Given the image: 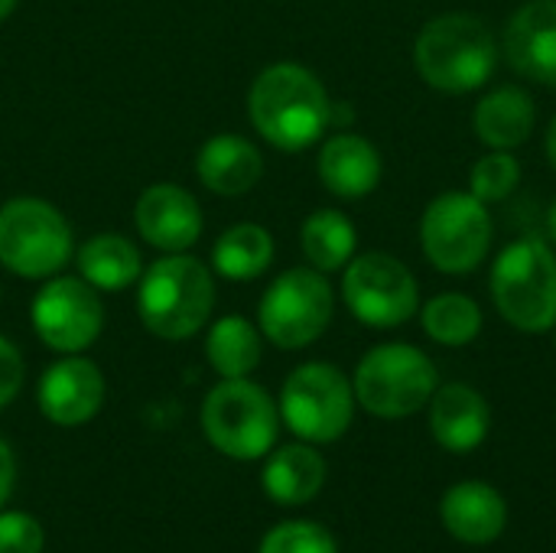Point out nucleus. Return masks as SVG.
<instances>
[{
    "label": "nucleus",
    "mask_w": 556,
    "mask_h": 553,
    "mask_svg": "<svg viewBox=\"0 0 556 553\" xmlns=\"http://www.w3.org/2000/svg\"><path fill=\"white\" fill-rule=\"evenodd\" d=\"M326 482V463L313 447L293 443L277 450L264 466V492L280 505H303L319 495Z\"/></svg>",
    "instance_id": "4be33fe9"
},
{
    "label": "nucleus",
    "mask_w": 556,
    "mask_h": 553,
    "mask_svg": "<svg viewBox=\"0 0 556 553\" xmlns=\"http://www.w3.org/2000/svg\"><path fill=\"white\" fill-rule=\"evenodd\" d=\"M440 378L437 365L414 345L404 342H388L371 349L355 372V398L358 404L384 420L410 417L420 407L430 404L437 394Z\"/></svg>",
    "instance_id": "423d86ee"
},
{
    "label": "nucleus",
    "mask_w": 556,
    "mask_h": 553,
    "mask_svg": "<svg viewBox=\"0 0 556 553\" xmlns=\"http://www.w3.org/2000/svg\"><path fill=\"white\" fill-rule=\"evenodd\" d=\"M414 62L430 88L466 95L492 78L498 65V46L485 20L472 13H443L420 29Z\"/></svg>",
    "instance_id": "f03ea898"
},
{
    "label": "nucleus",
    "mask_w": 556,
    "mask_h": 553,
    "mask_svg": "<svg viewBox=\"0 0 556 553\" xmlns=\"http://www.w3.org/2000/svg\"><path fill=\"white\" fill-rule=\"evenodd\" d=\"M0 300H3V287H0Z\"/></svg>",
    "instance_id": "f704fd0d"
},
{
    "label": "nucleus",
    "mask_w": 556,
    "mask_h": 553,
    "mask_svg": "<svg viewBox=\"0 0 556 553\" xmlns=\"http://www.w3.org/2000/svg\"><path fill=\"white\" fill-rule=\"evenodd\" d=\"M13 479H16V463H13L10 447L0 440V505L10 499V492H13Z\"/></svg>",
    "instance_id": "7c9ffc66"
},
{
    "label": "nucleus",
    "mask_w": 556,
    "mask_h": 553,
    "mask_svg": "<svg viewBox=\"0 0 556 553\" xmlns=\"http://www.w3.org/2000/svg\"><path fill=\"white\" fill-rule=\"evenodd\" d=\"M78 274L98 293H121L140 277V251L117 231L91 235L78 248Z\"/></svg>",
    "instance_id": "412c9836"
},
{
    "label": "nucleus",
    "mask_w": 556,
    "mask_h": 553,
    "mask_svg": "<svg viewBox=\"0 0 556 553\" xmlns=\"http://www.w3.org/2000/svg\"><path fill=\"white\" fill-rule=\"evenodd\" d=\"M274 261V238L267 228L241 222L228 228L212 248V267L225 280H254Z\"/></svg>",
    "instance_id": "5701e85b"
},
{
    "label": "nucleus",
    "mask_w": 556,
    "mask_h": 553,
    "mask_svg": "<svg viewBox=\"0 0 556 553\" xmlns=\"http://www.w3.org/2000/svg\"><path fill=\"white\" fill-rule=\"evenodd\" d=\"M33 329L52 352H85L104 329V306L98 290L81 277H49L33 300Z\"/></svg>",
    "instance_id": "f8f14e48"
},
{
    "label": "nucleus",
    "mask_w": 556,
    "mask_h": 553,
    "mask_svg": "<svg viewBox=\"0 0 556 553\" xmlns=\"http://www.w3.org/2000/svg\"><path fill=\"white\" fill-rule=\"evenodd\" d=\"M215 306V280L199 257L166 254L140 277L137 313L143 326L166 342L195 336Z\"/></svg>",
    "instance_id": "7ed1b4c3"
},
{
    "label": "nucleus",
    "mask_w": 556,
    "mask_h": 553,
    "mask_svg": "<svg viewBox=\"0 0 556 553\" xmlns=\"http://www.w3.org/2000/svg\"><path fill=\"white\" fill-rule=\"evenodd\" d=\"M300 241H303V254L306 261L329 274V271H339L352 261L355 254V225L336 212V209H319L313 212L306 222H303V231H300Z\"/></svg>",
    "instance_id": "b1692460"
},
{
    "label": "nucleus",
    "mask_w": 556,
    "mask_h": 553,
    "mask_svg": "<svg viewBox=\"0 0 556 553\" xmlns=\"http://www.w3.org/2000/svg\"><path fill=\"white\" fill-rule=\"evenodd\" d=\"M508 65L538 85L556 88V0H528L505 29Z\"/></svg>",
    "instance_id": "2eb2a0df"
},
{
    "label": "nucleus",
    "mask_w": 556,
    "mask_h": 553,
    "mask_svg": "<svg viewBox=\"0 0 556 553\" xmlns=\"http://www.w3.org/2000/svg\"><path fill=\"white\" fill-rule=\"evenodd\" d=\"M424 332L440 345H469L482 332V310L466 293H440L424 306Z\"/></svg>",
    "instance_id": "a878e982"
},
{
    "label": "nucleus",
    "mask_w": 556,
    "mask_h": 553,
    "mask_svg": "<svg viewBox=\"0 0 556 553\" xmlns=\"http://www.w3.org/2000/svg\"><path fill=\"white\" fill-rule=\"evenodd\" d=\"M195 173L202 186L212 189L215 196H244L261 183L264 156L251 140L238 134H218L208 143H202Z\"/></svg>",
    "instance_id": "a211bd4d"
},
{
    "label": "nucleus",
    "mask_w": 556,
    "mask_h": 553,
    "mask_svg": "<svg viewBox=\"0 0 556 553\" xmlns=\"http://www.w3.org/2000/svg\"><path fill=\"white\" fill-rule=\"evenodd\" d=\"M443 525L463 544H492L508 525L505 499L485 482H463L443 495Z\"/></svg>",
    "instance_id": "6ab92c4d"
},
{
    "label": "nucleus",
    "mask_w": 556,
    "mask_h": 553,
    "mask_svg": "<svg viewBox=\"0 0 556 553\" xmlns=\"http://www.w3.org/2000/svg\"><path fill=\"white\" fill-rule=\"evenodd\" d=\"M202 430L218 453L231 460H261L277 440L280 414L261 385L225 378L202 404Z\"/></svg>",
    "instance_id": "0eeeda50"
},
{
    "label": "nucleus",
    "mask_w": 556,
    "mask_h": 553,
    "mask_svg": "<svg viewBox=\"0 0 556 553\" xmlns=\"http://www.w3.org/2000/svg\"><path fill=\"white\" fill-rule=\"evenodd\" d=\"M104 404V378L94 362L68 355L46 368L39 381V411L59 427L88 424Z\"/></svg>",
    "instance_id": "4468645a"
},
{
    "label": "nucleus",
    "mask_w": 556,
    "mask_h": 553,
    "mask_svg": "<svg viewBox=\"0 0 556 553\" xmlns=\"http://www.w3.org/2000/svg\"><path fill=\"white\" fill-rule=\"evenodd\" d=\"M336 297L323 271L293 267L280 274L261 297V332L277 349H306L332 323Z\"/></svg>",
    "instance_id": "6e6552de"
},
{
    "label": "nucleus",
    "mask_w": 556,
    "mask_h": 553,
    "mask_svg": "<svg viewBox=\"0 0 556 553\" xmlns=\"http://www.w3.org/2000/svg\"><path fill=\"white\" fill-rule=\"evenodd\" d=\"M205 355L222 378H248L261 362V332L244 316H225L212 326Z\"/></svg>",
    "instance_id": "393cba45"
},
{
    "label": "nucleus",
    "mask_w": 556,
    "mask_h": 553,
    "mask_svg": "<svg viewBox=\"0 0 556 553\" xmlns=\"http://www.w3.org/2000/svg\"><path fill=\"white\" fill-rule=\"evenodd\" d=\"M75 254L65 215L42 199H10L0 205V264L26 280L55 277Z\"/></svg>",
    "instance_id": "39448f33"
},
{
    "label": "nucleus",
    "mask_w": 556,
    "mask_h": 553,
    "mask_svg": "<svg viewBox=\"0 0 556 553\" xmlns=\"http://www.w3.org/2000/svg\"><path fill=\"white\" fill-rule=\"evenodd\" d=\"M0 553H42V528L23 512L0 515Z\"/></svg>",
    "instance_id": "c85d7f7f"
},
{
    "label": "nucleus",
    "mask_w": 556,
    "mask_h": 553,
    "mask_svg": "<svg viewBox=\"0 0 556 553\" xmlns=\"http://www.w3.org/2000/svg\"><path fill=\"white\" fill-rule=\"evenodd\" d=\"M518 183H521V166H518V160L508 150H495V153L482 156L472 166V176H469L472 196L482 199V202L508 199L518 189Z\"/></svg>",
    "instance_id": "bb28decb"
},
{
    "label": "nucleus",
    "mask_w": 556,
    "mask_h": 553,
    "mask_svg": "<svg viewBox=\"0 0 556 553\" xmlns=\"http://www.w3.org/2000/svg\"><path fill=\"white\" fill-rule=\"evenodd\" d=\"M134 222L140 238L166 254L189 251L202 235V209L195 196L176 183H156L143 189V196L137 199Z\"/></svg>",
    "instance_id": "ddd939ff"
},
{
    "label": "nucleus",
    "mask_w": 556,
    "mask_h": 553,
    "mask_svg": "<svg viewBox=\"0 0 556 553\" xmlns=\"http://www.w3.org/2000/svg\"><path fill=\"white\" fill-rule=\"evenodd\" d=\"M492 300L521 332L556 326V254L541 238L508 244L492 267Z\"/></svg>",
    "instance_id": "20e7f679"
},
{
    "label": "nucleus",
    "mask_w": 556,
    "mask_h": 553,
    "mask_svg": "<svg viewBox=\"0 0 556 553\" xmlns=\"http://www.w3.org/2000/svg\"><path fill=\"white\" fill-rule=\"evenodd\" d=\"M280 414L300 440L332 443L352 424L355 391L336 365L309 362L283 381Z\"/></svg>",
    "instance_id": "9d476101"
},
{
    "label": "nucleus",
    "mask_w": 556,
    "mask_h": 553,
    "mask_svg": "<svg viewBox=\"0 0 556 553\" xmlns=\"http://www.w3.org/2000/svg\"><path fill=\"white\" fill-rule=\"evenodd\" d=\"M547 160H551V166L556 169V117L551 121V130H547Z\"/></svg>",
    "instance_id": "2f4dec72"
},
{
    "label": "nucleus",
    "mask_w": 556,
    "mask_h": 553,
    "mask_svg": "<svg viewBox=\"0 0 556 553\" xmlns=\"http://www.w3.org/2000/svg\"><path fill=\"white\" fill-rule=\"evenodd\" d=\"M534 121H538L534 98L515 85H505V88H495L492 95H485L472 114V127H476L479 140L489 143L492 150L521 147L531 137Z\"/></svg>",
    "instance_id": "aec40b11"
},
{
    "label": "nucleus",
    "mask_w": 556,
    "mask_h": 553,
    "mask_svg": "<svg viewBox=\"0 0 556 553\" xmlns=\"http://www.w3.org/2000/svg\"><path fill=\"white\" fill-rule=\"evenodd\" d=\"M13 7H16V0H0V20H7L13 13Z\"/></svg>",
    "instance_id": "72a5a7b5"
},
{
    "label": "nucleus",
    "mask_w": 556,
    "mask_h": 553,
    "mask_svg": "<svg viewBox=\"0 0 556 553\" xmlns=\"http://www.w3.org/2000/svg\"><path fill=\"white\" fill-rule=\"evenodd\" d=\"M430 433L450 453H469L489 437V404L469 385L437 388L430 398Z\"/></svg>",
    "instance_id": "dca6fc26"
},
{
    "label": "nucleus",
    "mask_w": 556,
    "mask_h": 553,
    "mask_svg": "<svg viewBox=\"0 0 556 553\" xmlns=\"http://www.w3.org/2000/svg\"><path fill=\"white\" fill-rule=\"evenodd\" d=\"M342 297L352 316L371 329H394L420 306L414 274L397 257L378 251L362 254L345 267Z\"/></svg>",
    "instance_id": "9b49d317"
},
{
    "label": "nucleus",
    "mask_w": 556,
    "mask_h": 553,
    "mask_svg": "<svg viewBox=\"0 0 556 553\" xmlns=\"http://www.w3.org/2000/svg\"><path fill=\"white\" fill-rule=\"evenodd\" d=\"M248 114L254 130L270 147L296 153L326 134L332 124V101L309 68L296 62H277L254 78Z\"/></svg>",
    "instance_id": "f257e3e1"
},
{
    "label": "nucleus",
    "mask_w": 556,
    "mask_h": 553,
    "mask_svg": "<svg viewBox=\"0 0 556 553\" xmlns=\"http://www.w3.org/2000/svg\"><path fill=\"white\" fill-rule=\"evenodd\" d=\"M23 388V355L20 349L0 336V407H7Z\"/></svg>",
    "instance_id": "c756f323"
},
{
    "label": "nucleus",
    "mask_w": 556,
    "mask_h": 553,
    "mask_svg": "<svg viewBox=\"0 0 556 553\" xmlns=\"http://www.w3.org/2000/svg\"><path fill=\"white\" fill-rule=\"evenodd\" d=\"M420 244L427 261L443 274L476 271L492 244V215L472 192H443L420 222Z\"/></svg>",
    "instance_id": "1a4fd4ad"
},
{
    "label": "nucleus",
    "mask_w": 556,
    "mask_h": 553,
    "mask_svg": "<svg viewBox=\"0 0 556 553\" xmlns=\"http://www.w3.org/2000/svg\"><path fill=\"white\" fill-rule=\"evenodd\" d=\"M261 553H339V548H336L332 535L323 525L287 521V525H277L264 538Z\"/></svg>",
    "instance_id": "cd10ccee"
},
{
    "label": "nucleus",
    "mask_w": 556,
    "mask_h": 553,
    "mask_svg": "<svg viewBox=\"0 0 556 553\" xmlns=\"http://www.w3.org/2000/svg\"><path fill=\"white\" fill-rule=\"evenodd\" d=\"M319 179L339 199H362L381 183V153L358 134H336L319 150Z\"/></svg>",
    "instance_id": "f3484780"
},
{
    "label": "nucleus",
    "mask_w": 556,
    "mask_h": 553,
    "mask_svg": "<svg viewBox=\"0 0 556 553\" xmlns=\"http://www.w3.org/2000/svg\"><path fill=\"white\" fill-rule=\"evenodd\" d=\"M547 238L554 241L556 248V202L551 205V212H547Z\"/></svg>",
    "instance_id": "473e14b6"
}]
</instances>
